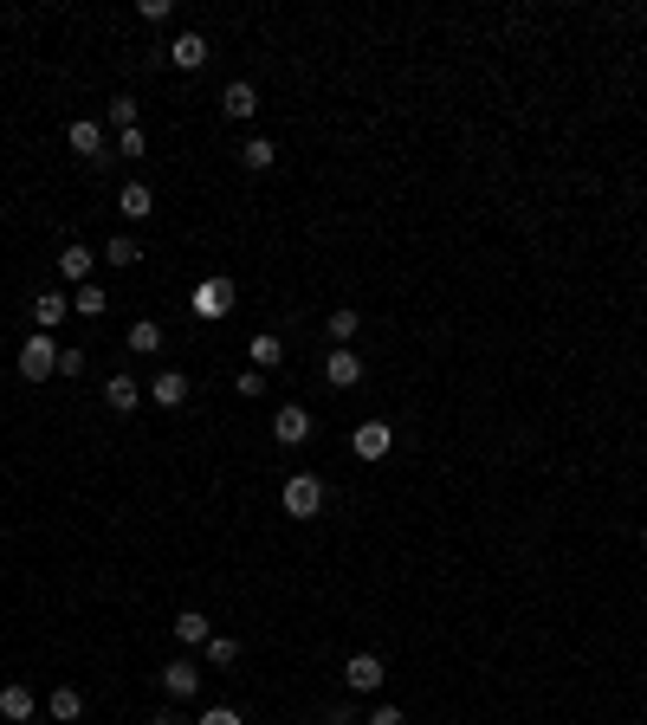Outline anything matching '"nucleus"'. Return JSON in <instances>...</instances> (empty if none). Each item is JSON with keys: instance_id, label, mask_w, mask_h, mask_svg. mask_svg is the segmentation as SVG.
I'll return each instance as SVG.
<instances>
[{"instance_id": "1", "label": "nucleus", "mask_w": 647, "mask_h": 725, "mask_svg": "<svg viewBox=\"0 0 647 725\" xmlns=\"http://www.w3.org/2000/svg\"><path fill=\"white\" fill-rule=\"evenodd\" d=\"M59 337H46V331H33V337H26V344H20V376L26 382H46V376H59Z\"/></svg>"}, {"instance_id": "2", "label": "nucleus", "mask_w": 647, "mask_h": 725, "mask_svg": "<svg viewBox=\"0 0 647 725\" xmlns=\"http://www.w3.org/2000/svg\"><path fill=\"white\" fill-rule=\"evenodd\" d=\"M279 505H285V518H318L324 512V480L318 473H292L279 492Z\"/></svg>"}, {"instance_id": "3", "label": "nucleus", "mask_w": 647, "mask_h": 725, "mask_svg": "<svg viewBox=\"0 0 647 725\" xmlns=\"http://www.w3.org/2000/svg\"><path fill=\"white\" fill-rule=\"evenodd\" d=\"M350 454H356V460H369V467H376V460H389V454H395V428H389V421H356Z\"/></svg>"}, {"instance_id": "4", "label": "nucleus", "mask_w": 647, "mask_h": 725, "mask_svg": "<svg viewBox=\"0 0 647 725\" xmlns=\"http://www.w3.org/2000/svg\"><path fill=\"white\" fill-rule=\"evenodd\" d=\"M233 298H240V292H233V279H201L188 305H195V318H201V324H220V318L233 311Z\"/></svg>"}, {"instance_id": "5", "label": "nucleus", "mask_w": 647, "mask_h": 725, "mask_svg": "<svg viewBox=\"0 0 647 725\" xmlns=\"http://www.w3.org/2000/svg\"><path fill=\"white\" fill-rule=\"evenodd\" d=\"M382 680H389L382 654H350V661H343V687H350V693H376Z\"/></svg>"}, {"instance_id": "6", "label": "nucleus", "mask_w": 647, "mask_h": 725, "mask_svg": "<svg viewBox=\"0 0 647 725\" xmlns=\"http://www.w3.org/2000/svg\"><path fill=\"white\" fill-rule=\"evenodd\" d=\"M272 441H279V447H305L311 441V408L285 402L279 415H272Z\"/></svg>"}, {"instance_id": "7", "label": "nucleus", "mask_w": 647, "mask_h": 725, "mask_svg": "<svg viewBox=\"0 0 647 725\" xmlns=\"http://www.w3.org/2000/svg\"><path fill=\"white\" fill-rule=\"evenodd\" d=\"M0 719H7V725L39 719V693L26 687V680H7V687H0Z\"/></svg>"}, {"instance_id": "8", "label": "nucleus", "mask_w": 647, "mask_h": 725, "mask_svg": "<svg viewBox=\"0 0 647 725\" xmlns=\"http://www.w3.org/2000/svg\"><path fill=\"white\" fill-rule=\"evenodd\" d=\"M220 117H227V123H253L259 117V91L246 85V78H233V85L220 91Z\"/></svg>"}, {"instance_id": "9", "label": "nucleus", "mask_w": 647, "mask_h": 725, "mask_svg": "<svg viewBox=\"0 0 647 725\" xmlns=\"http://www.w3.org/2000/svg\"><path fill=\"white\" fill-rule=\"evenodd\" d=\"M324 382H330V389H356V382H363V357H356L350 344H337L324 357Z\"/></svg>"}, {"instance_id": "10", "label": "nucleus", "mask_w": 647, "mask_h": 725, "mask_svg": "<svg viewBox=\"0 0 647 725\" xmlns=\"http://www.w3.org/2000/svg\"><path fill=\"white\" fill-rule=\"evenodd\" d=\"M65 143H72V156L98 162V156H104V123H91V117H72V123H65Z\"/></svg>"}, {"instance_id": "11", "label": "nucleus", "mask_w": 647, "mask_h": 725, "mask_svg": "<svg viewBox=\"0 0 647 725\" xmlns=\"http://www.w3.org/2000/svg\"><path fill=\"white\" fill-rule=\"evenodd\" d=\"M65 318H72V298H65V292H39V298H33V331L59 337Z\"/></svg>"}, {"instance_id": "12", "label": "nucleus", "mask_w": 647, "mask_h": 725, "mask_svg": "<svg viewBox=\"0 0 647 725\" xmlns=\"http://www.w3.org/2000/svg\"><path fill=\"white\" fill-rule=\"evenodd\" d=\"M188 395H195V382H188L182 369H162V376L149 382V402H156V408H182Z\"/></svg>"}, {"instance_id": "13", "label": "nucleus", "mask_w": 647, "mask_h": 725, "mask_svg": "<svg viewBox=\"0 0 647 725\" xmlns=\"http://www.w3.org/2000/svg\"><path fill=\"white\" fill-rule=\"evenodd\" d=\"M104 402L117 408V415H136V408H143V382H136L130 369H117V376L104 382Z\"/></svg>"}, {"instance_id": "14", "label": "nucleus", "mask_w": 647, "mask_h": 725, "mask_svg": "<svg viewBox=\"0 0 647 725\" xmlns=\"http://www.w3.org/2000/svg\"><path fill=\"white\" fill-rule=\"evenodd\" d=\"M162 693H169V700H195L201 693V667L195 661H169L162 667Z\"/></svg>"}, {"instance_id": "15", "label": "nucleus", "mask_w": 647, "mask_h": 725, "mask_svg": "<svg viewBox=\"0 0 647 725\" xmlns=\"http://www.w3.org/2000/svg\"><path fill=\"white\" fill-rule=\"evenodd\" d=\"M46 719L52 725H78V719H85V693H78V687H52L46 693Z\"/></svg>"}, {"instance_id": "16", "label": "nucleus", "mask_w": 647, "mask_h": 725, "mask_svg": "<svg viewBox=\"0 0 647 725\" xmlns=\"http://www.w3.org/2000/svg\"><path fill=\"white\" fill-rule=\"evenodd\" d=\"M169 65H175V72H201V65H208V39H201V33H175Z\"/></svg>"}, {"instance_id": "17", "label": "nucleus", "mask_w": 647, "mask_h": 725, "mask_svg": "<svg viewBox=\"0 0 647 725\" xmlns=\"http://www.w3.org/2000/svg\"><path fill=\"white\" fill-rule=\"evenodd\" d=\"M91 266H98V253L91 246H78V240H65V253H59V272L72 285H91Z\"/></svg>"}, {"instance_id": "18", "label": "nucleus", "mask_w": 647, "mask_h": 725, "mask_svg": "<svg viewBox=\"0 0 647 725\" xmlns=\"http://www.w3.org/2000/svg\"><path fill=\"white\" fill-rule=\"evenodd\" d=\"M117 214H130V221H149V214H156V195H149V182H123Z\"/></svg>"}, {"instance_id": "19", "label": "nucleus", "mask_w": 647, "mask_h": 725, "mask_svg": "<svg viewBox=\"0 0 647 725\" xmlns=\"http://www.w3.org/2000/svg\"><path fill=\"white\" fill-rule=\"evenodd\" d=\"M208 635H214V622L201 609H182L175 615V641H188V648H208Z\"/></svg>"}, {"instance_id": "20", "label": "nucleus", "mask_w": 647, "mask_h": 725, "mask_svg": "<svg viewBox=\"0 0 647 725\" xmlns=\"http://www.w3.org/2000/svg\"><path fill=\"white\" fill-rule=\"evenodd\" d=\"M272 162H279V149H272V136H246V149H240V169H253V175H266Z\"/></svg>"}, {"instance_id": "21", "label": "nucleus", "mask_w": 647, "mask_h": 725, "mask_svg": "<svg viewBox=\"0 0 647 725\" xmlns=\"http://www.w3.org/2000/svg\"><path fill=\"white\" fill-rule=\"evenodd\" d=\"M246 357H253V369H279V363H285V344H279L272 331H259L253 344H246Z\"/></svg>"}, {"instance_id": "22", "label": "nucleus", "mask_w": 647, "mask_h": 725, "mask_svg": "<svg viewBox=\"0 0 647 725\" xmlns=\"http://www.w3.org/2000/svg\"><path fill=\"white\" fill-rule=\"evenodd\" d=\"M104 311H110L104 285H78V292H72V318H104Z\"/></svg>"}, {"instance_id": "23", "label": "nucleus", "mask_w": 647, "mask_h": 725, "mask_svg": "<svg viewBox=\"0 0 647 725\" xmlns=\"http://www.w3.org/2000/svg\"><path fill=\"white\" fill-rule=\"evenodd\" d=\"M130 350H136V357H156V350H162V324L156 318H136L130 324Z\"/></svg>"}, {"instance_id": "24", "label": "nucleus", "mask_w": 647, "mask_h": 725, "mask_svg": "<svg viewBox=\"0 0 647 725\" xmlns=\"http://www.w3.org/2000/svg\"><path fill=\"white\" fill-rule=\"evenodd\" d=\"M324 331H330V337H337V344H350V337H356V331H363V318H356V311H350V305H343V311H330V318H324Z\"/></svg>"}, {"instance_id": "25", "label": "nucleus", "mask_w": 647, "mask_h": 725, "mask_svg": "<svg viewBox=\"0 0 647 725\" xmlns=\"http://www.w3.org/2000/svg\"><path fill=\"white\" fill-rule=\"evenodd\" d=\"M104 259H110V266H136V259H143V246H136L130 234H110V246H104Z\"/></svg>"}, {"instance_id": "26", "label": "nucleus", "mask_w": 647, "mask_h": 725, "mask_svg": "<svg viewBox=\"0 0 647 725\" xmlns=\"http://www.w3.org/2000/svg\"><path fill=\"white\" fill-rule=\"evenodd\" d=\"M208 661L214 667H233V661H240V641H233V635H208Z\"/></svg>"}, {"instance_id": "27", "label": "nucleus", "mask_w": 647, "mask_h": 725, "mask_svg": "<svg viewBox=\"0 0 647 725\" xmlns=\"http://www.w3.org/2000/svg\"><path fill=\"white\" fill-rule=\"evenodd\" d=\"M110 123H117V136L136 130V98H110Z\"/></svg>"}, {"instance_id": "28", "label": "nucleus", "mask_w": 647, "mask_h": 725, "mask_svg": "<svg viewBox=\"0 0 647 725\" xmlns=\"http://www.w3.org/2000/svg\"><path fill=\"white\" fill-rule=\"evenodd\" d=\"M233 389H240L246 402H259V395H266V369H240V382H233Z\"/></svg>"}, {"instance_id": "29", "label": "nucleus", "mask_w": 647, "mask_h": 725, "mask_svg": "<svg viewBox=\"0 0 647 725\" xmlns=\"http://www.w3.org/2000/svg\"><path fill=\"white\" fill-rule=\"evenodd\" d=\"M117 156H149V136L143 130H123L117 136Z\"/></svg>"}, {"instance_id": "30", "label": "nucleus", "mask_w": 647, "mask_h": 725, "mask_svg": "<svg viewBox=\"0 0 647 725\" xmlns=\"http://www.w3.org/2000/svg\"><path fill=\"white\" fill-rule=\"evenodd\" d=\"M59 376H85V350H78V344L59 350Z\"/></svg>"}, {"instance_id": "31", "label": "nucleus", "mask_w": 647, "mask_h": 725, "mask_svg": "<svg viewBox=\"0 0 647 725\" xmlns=\"http://www.w3.org/2000/svg\"><path fill=\"white\" fill-rule=\"evenodd\" d=\"M136 13H143L149 26H162V20H169V13H175V0H143V7H136Z\"/></svg>"}, {"instance_id": "32", "label": "nucleus", "mask_w": 647, "mask_h": 725, "mask_svg": "<svg viewBox=\"0 0 647 725\" xmlns=\"http://www.w3.org/2000/svg\"><path fill=\"white\" fill-rule=\"evenodd\" d=\"M195 725H246L240 713H233V706H208V713H201Z\"/></svg>"}, {"instance_id": "33", "label": "nucleus", "mask_w": 647, "mask_h": 725, "mask_svg": "<svg viewBox=\"0 0 647 725\" xmlns=\"http://www.w3.org/2000/svg\"><path fill=\"white\" fill-rule=\"evenodd\" d=\"M369 725H408V719H402V706H376V713H369Z\"/></svg>"}, {"instance_id": "34", "label": "nucleus", "mask_w": 647, "mask_h": 725, "mask_svg": "<svg viewBox=\"0 0 647 725\" xmlns=\"http://www.w3.org/2000/svg\"><path fill=\"white\" fill-rule=\"evenodd\" d=\"M149 725H182V719H175V713H156V719H149Z\"/></svg>"}, {"instance_id": "35", "label": "nucleus", "mask_w": 647, "mask_h": 725, "mask_svg": "<svg viewBox=\"0 0 647 725\" xmlns=\"http://www.w3.org/2000/svg\"><path fill=\"white\" fill-rule=\"evenodd\" d=\"M641 551H647V525H641Z\"/></svg>"}, {"instance_id": "36", "label": "nucleus", "mask_w": 647, "mask_h": 725, "mask_svg": "<svg viewBox=\"0 0 647 725\" xmlns=\"http://www.w3.org/2000/svg\"><path fill=\"white\" fill-rule=\"evenodd\" d=\"M641 259H647V240H641Z\"/></svg>"}, {"instance_id": "37", "label": "nucleus", "mask_w": 647, "mask_h": 725, "mask_svg": "<svg viewBox=\"0 0 647 725\" xmlns=\"http://www.w3.org/2000/svg\"><path fill=\"white\" fill-rule=\"evenodd\" d=\"M26 725H33V719H26Z\"/></svg>"}]
</instances>
